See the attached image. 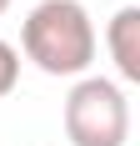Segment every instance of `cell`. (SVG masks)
<instances>
[{
    "mask_svg": "<svg viewBox=\"0 0 140 146\" xmlns=\"http://www.w3.org/2000/svg\"><path fill=\"white\" fill-rule=\"evenodd\" d=\"M95 45V20L80 0H40L20 25V50L45 76H85Z\"/></svg>",
    "mask_w": 140,
    "mask_h": 146,
    "instance_id": "obj_1",
    "label": "cell"
},
{
    "mask_svg": "<svg viewBox=\"0 0 140 146\" xmlns=\"http://www.w3.org/2000/svg\"><path fill=\"white\" fill-rule=\"evenodd\" d=\"M65 136L70 146H125L130 141V101L105 76H80L65 96Z\"/></svg>",
    "mask_w": 140,
    "mask_h": 146,
    "instance_id": "obj_2",
    "label": "cell"
},
{
    "mask_svg": "<svg viewBox=\"0 0 140 146\" xmlns=\"http://www.w3.org/2000/svg\"><path fill=\"white\" fill-rule=\"evenodd\" d=\"M105 45H110V60L120 81L140 86V5H120L105 25Z\"/></svg>",
    "mask_w": 140,
    "mask_h": 146,
    "instance_id": "obj_3",
    "label": "cell"
},
{
    "mask_svg": "<svg viewBox=\"0 0 140 146\" xmlns=\"http://www.w3.org/2000/svg\"><path fill=\"white\" fill-rule=\"evenodd\" d=\"M20 86V50L10 40H0V96H10Z\"/></svg>",
    "mask_w": 140,
    "mask_h": 146,
    "instance_id": "obj_4",
    "label": "cell"
},
{
    "mask_svg": "<svg viewBox=\"0 0 140 146\" xmlns=\"http://www.w3.org/2000/svg\"><path fill=\"white\" fill-rule=\"evenodd\" d=\"M5 10H10V0H0V15H5Z\"/></svg>",
    "mask_w": 140,
    "mask_h": 146,
    "instance_id": "obj_5",
    "label": "cell"
}]
</instances>
